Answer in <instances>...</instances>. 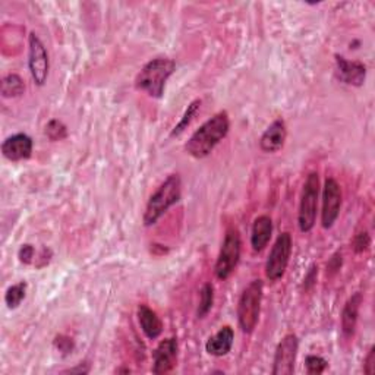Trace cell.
Returning <instances> with one entry per match:
<instances>
[{"label":"cell","mask_w":375,"mask_h":375,"mask_svg":"<svg viewBox=\"0 0 375 375\" xmlns=\"http://www.w3.org/2000/svg\"><path fill=\"white\" fill-rule=\"evenodd\" d=\"M25 93V81L18 73H8L0 83V94L4 98H18Z\"/></svg>","instance_id":"d6986e66"},{"label":"cell","mask_w":375,"mask_h":375,"mask_svg":"<svg viewBox=\"0 0 375 375\" xmlns=\"http://www.w3.org/2000/svg\"><path fill=\"white\" fill-rule=\"evenodd\" d=\"M263 295H264V283L260 279L253 280L249 283L238 302V322L239 327L245 334L254 333L261 312L263 304Z\"/></svg>","instance_id":"277c9868"},{"label":"cell","mask_w":375,"mask_h":375,"mask_svg":"<svg viewBox=\"0 0 375 375\" xmlns=\"http://www.w3.org/2000/svg\"><path fill=\"white\" fill-rule=\"evenodd\" d=\"M305 366H307V372L310 375H318V374H322L324 371H326V368L329 366V362L322 356L308 355L305 359Z\"/></svg>","instance_id":"cb8c5ba5"},{"label":"cell","mask_w":375,"mask_h":375,"mask_svg":"<svg viewBox=\"0 0 375 375\" xmlns=\"http://www.w3.org/2000/svg\"><path fill=\"white\" fill-rule=\"evenodd\" d=\"M342 188L334 178H327L322 189V210H321V226L324 229H332L339 218L342 208Z\"/></svg>","instance_id":"9c48e42d"},{"label":"cell","mask_w":375,"mask_h":375,"mask_svg":"<svg viewBox=\"0 0 375 375\" xmlns=\"http://www.w3.org/2000/svg\"><path fill=\"white\" fill-rule=\"evenodd\" d=\"M369 246H371V238H369L368 232L362 231V232L355 235V238L352 241V248L356 254H362V253L368 251Z\"/></svg>","instance_id":"d4e9b609"},{"label":"cell","mask_w":375,"mask_h":375,"mask_svg":"<svg viewBox=\"0 0 375 375\" xmlns=\"http://www.w3.org/2000/svg\"><path fill=\"white\" fill-rule=\"evenodd\" d=\"M231 119L228 112H218L191 135L185 144L186 153L196 160L208 157L214 152V148L228 137Z\"/></svg>","instance_id":"6da1fadb"},{"label":"cell","mask_w":375,"mask_h":375,"mask_svg":"<svg viewBox=\"0 0 375 375\" xmlns=\"http://www.w3.org/2000/svg\"><path fill=\"white\" fill-rule=\"evenodd\" d=\"M87 362H81L77 368H70V369H68L66 372H70V374H75V372H80V374H88L90 372V366H87V368H84V365H85Z\"/></svg>","instance_id":"1f68e13d"},{"label":"cell","mask_w":375,"mask_h":375,"mask_svg":"<svg viewBox=\"0 0 375 375\" xmlns=\"http://www.w3.org/2000/svg\"><path fill=\"white\" fill-rule=\"evenodd\" d=\"M201 105H203V102H201V100H194V102L188 106V109L185 110V113H184V116L181 117V120H179V123L176 125V127H174L173 128V131H171V137H179L185 130H188V127H189V125H191V122L194 120V117L198 115V112H199V109H201Z\"/></svg>","instance_id":"7402d4cb"},{"label":"cell","mask_w":375,"mask_h":375,"mask_svg":"<svg viewBox=\"0 0 375 375\" xmlns=\"http://www.w3.org/2000/svg\"><path fill=\"white\" fill-rule=\"evenodd\" d=\"M178 354H179V343L178 339L169 337L159 343L156 351L153 352V372L167 374L170 372L178 362Z\"/></svg>","instance_id":"8fae6325"},{"label":"cell","mask_w":375,"mask_h":375,"mask_svg":"<svg viewBox=\"0 0 375 375\" xmlns=\"http://www.w3.org/2000/svg\"><path fill=\"white\" fill-rule=\"evenodd\" d=\"M287 138V128L285 120L276 119L270 127L264 131L260 138V148L264 153H278L283 148Z\"/></svg>","instance_id":"5bb4252c"},{"label":"cell","mask_w":375,"mask_h":375,"mask_svg":"<svg viewBox=\"0 0 375 375\" xmlns=\"http://www.w3.org/2000/svg\"><path fill=\"white\" fill-rule=\"evenodd\" d=\"M182 196V181L178 173H173L166 178V181L149 196L145 211L144 224L147 228L156 224L174 204L179 203Z\"/></svg>","instance_id":"7a4b0ae2"},{"label":"cell","mask_w":375,"mask_h":375,"mask_svg":"<svg viewBox=\"0 0 375 375\" xmlns=\"http://www.w3.org/2000/svg\"><path fill=\"white\" fill-rule=\"evenodd\" d=\"M214 305V286L211 283H206L201 290H199V304L196 310V317L201 319L208 315Z\"/></svg>","instance_id":"ffe728a7"},{"label":"cell","mask_w":375,"mask_h":375,"mask_svg":"<svg viewBox=\"0 0 375 375\" xmlns=\"http://www.w3.org/2000/svg\"><path fill=\"white\" fill-rule=\"evenodd\" d=\"M33 138L27 134H15L8 137L2 144V153L9 162L27 160L33 154Z\"/></svg>","instance_id":"4fadbf2b"},{"label":"cell","mask_w":375,"mask_h":375,"mask_svg":"<svg viewBox=\"0 0 375 375\" xmlns=\"http://www.w3.org/2000/svg\"><path fill=\"white\" fill-rule=\"evenodd\" d=\"M117 372H131V369H117Z\"/></svg>","instance_id":"d6a6232c"},{"label":"cell","mask_w":375,"mask_h":375,"mask_svg":"<svg viewBox=\"0 0 375 375\" xmlns=\"http://www.w3.org/2000/svg\"><path fill=\"white\" fill-rule=\"evenodd\" d=\"M55 347L58 349V351L62 354V355H69L72 354V351L75 349V343L70 337L68 336H63V334H59L56 336L55 342H53Z\"/></svg>","instance_id":"484cf974"},{"label":"cell","mask_w":375,"mask_h":375,"mask_svg":"<svg viewBox=\"0 0 375 375\" xmlns=\"http://www.w3.org/2000/svg\"><path fill=\"white\" fill-rule=\"evenodd\" d=\"M27 289H28V285L25 282H19L16 285H12L5 293L6 307L9 310H16L22 304L25 296H27Z\"/></svg>","instance_id":"44dd1931"},{"label":"cell","mask_w":375,"mask_h":375,"mask_svg":"<svg viewBox=\"0 0 375 375\" xmlns=\"http://www.w3.org/2000/svg\"><path fill=\"white\" fill-rule=\"evenodd\" d=\"M318 195H319V178L317 171H311L302 188L301 203H299L297 224L302 233H310L317 220V207H318Z\"/></svg>","instance_id":"5b68a950"},{"label":"cell","mask_w":375,"mask_h":375,"mask_svg":"<svg viewBox=\"0 0 375 375\" xmlns=\"http://www.w3.org/2000/svg\"><path fill=\"white\" fill-rule=\"evenodd\" d=\"M342 263H343V255H342V253H336V254L330 258V261H329V264H327V273L334 274L336 271H339L340 267H342Z\"/></svg>","instance_id":"f1b7e54d"},{"label":"cell","mask_w":375,"mask_h":375,"mask_svg":"<svg viewBox=\"0 0 375 375\" xmlns=\"http://www.w3.org/2000/svg\"><path fill=\"white\" fill-rule=\"evenodd\" d=\"M292 235L283 232L278 236L265 263V278L270 282H279L283 279L292 255Z\"/></svg>","instance_id":"52a82bcc"},{"label":"cell","mask_w":375,"mask_h":375,"mask_svg":"<svg viewBox=\"0 0 375 375\" xmlns=\"http://www.w3.org/2000/svg\"><path fill=\"white\" fill-rule=\"evenodd\" d=\"M317 276H318V267L314 264L310 267L308 273H307V276L304 279V286L305 289H310L315 282H317Z\"/></svg>","instance_id":"f546056e"},{"label":"cell","mask_w":375,"mask_h":375,"mask_svg":"<svg viewBox=\"0 0 375 375\" xmlns=\"http://www.w3.org/2000/svg\"><path fill=\"white\" fill-rule=\"evenodd\" d=\"M364 372L366 375H372L375 372V347H371L368 355L364 361Z\"/></svg>","instance_id":"83f0119b"},{"label":"cell","mask_w":375,"mask_h":375,"mask_svg":"<svg viewBox=\"0 0 375 375\" xmlns=\"http://www.w3.org/2000/svg\"><path fill=\"white\" fill-rule=\"evenodd\" d=\"M176 70V63L169 58H156L144 65L135 78V87L153 98H162L169 78Z\"/></svg>","instance_id":"3957f363"},{"label":"cell","mask_w":375,"mask_h":375,"mask_svg":"<svg viewBox=\"0 0 375 375\" xmlns=\"http://www.w3.org/2000/svg\"><path fill=\"white\" fill-rule=\"evenodd\" d=\"M242 253V239L239 231L229 228L224 235V241L220 248V254L217 257L214 273L218 280H226L232 276V273L239 264Z\"/></svg>","instance_id":"8992f818"},{"label":"cell","mask_w":375,"mask_h":375,"mask_svg":"<svg viewBox=\"0 0 375 375\" xmlns=\"http://www.w3.org/2000/svg\"><path fill=\"white\" fill-rule=\"evenodd\" d=\"M299 351V339L296 334H286L278 344L273 359V375H292L295 371Z\"/></svg>","instance_id":"30bf717a"},{"label":"cell","mask_w":375,"mask_h":375,"mask_svg":"<svg viewBox=\"0 0 375 375\" xmlns=\"http://www.w3.org/2000/svg\"><path fill=\"white\" fill-rule=\"evenodd\" d=\"M233 342H235L233 329L231 326H224L207 340L206 351L208 355L216 356V358L226 356L232 351Z\"/></svg>","instance_id":"9a60e30c"},{"label":"cell","mask_w":375,"mask_h":375,"mask_svg":"<svg viewBox=\"0 0 375 375\" xmlns=\"http://www.w3.org/2000/svg\"><path fill=\"white\" fill-rule=\"evenodd\" d=\"M28 68L34 84L43 87L48 77L50 60L46 46L36 33L28 37Z\"/></svg>","instance_id":"ba28073f"},{"label":"cell","mask_w":375,"mask_h":375,"mask_svg":"<svg viewBox=\"0 0 375 375\" xmlns=\"http://www.w3.org/2000/svg\"><path fill=\"white\" fill-rule=\"evenodd\" d=\"M36 257V248L31 243H25L19 248L18 251V258L22 264H31L34 261Z\"/></svg>","instance_id":"4316f807"},{"label":"cell","mask_w":375,"mask_h":375,"mask_svg":"<svg viewBox=\"0 0 375 375\" xmlns=\"http://www.w3.org/2000/svg\"><path fill=\"white\" fill-rule=\"evenodd\" d=\"M137 315H138V322H139V327H141L142 333L149 340H156L162 336L163 322H162V319L156 311H153L152 308H148L147 305H139Z\"/></svg>","instance_id":"e0dca14e"},{"label":"cell","mask_w":375,"mask_h":375,"mask_svg":"<svg viewBox=\"0 0 375 375\" xmlns=\"http://www.w3.org/2000/svg\"><path fill=\"white\" fill-rule=\"evenodd\" d=\"M362 304V295L355 293L347 299L342 311V332L346 337H352L356 330L359 308Z\"/></svg>","instance_id":"2e32d148"},{"label":"cell","mask_w":375,"mask_h":375,"mask_svg":"<svg viewBox=\"0 0 375 375\" xmlns=\"http://www.w3.org/2000/svg\"><path fill=\"white\" fill-rule=\"evenodd\" d=\"M44 132L50 141H63L68 138V127L59 120V119H52L44 128Z\"/></svg>","instance_id":"603a6c76"},{"label":"cell","mask_w":375,"mask_h":375,"mask_svg":"<svg viewBox=\"0 0 375 375\" xmlns=\"http://www.w3.org/2000/svg\"><path fill=\"white\" fill-rule=\"evenodd\" d=\"M273 235V220L268 216H260L254 220L251 232V246L255 253H261L268 245Z\"/></svg>","instance_id":"ac0fdd59"},{"label":"cell","mask_w":375,"mask_h":375,"mask_svg":"<svg viewBox=\"0 0 375 375\" xmlns=\"http://www.w3.org/2000/svg\"><path fill=\"white\" fill-rule=\"evenodd\" d=\"M336 73L339 81L346 85L362 87L366 80V66L362 62L347 60L340 55H334Z\"/></svg>","instance_id":"7c38bea8"},{"label":"cell","mask_w":375,"mask_h":375,"mask_svg":"<svg viewBox=\"0 0 375 375\" xmlns=\"http://www.w3.org/2000/svg\"><path fill=\"white\" fill-rule=\"evenodd\" d=\"M50 258H52V251H50V249H47V248H43L41 255H40V258H38V260L43 261V263H41V267L47 265L48 261H50ZM41 267H40V268H41Z\"/></svg>","instance_id":"4dcf8cb0"}]
</instances>
